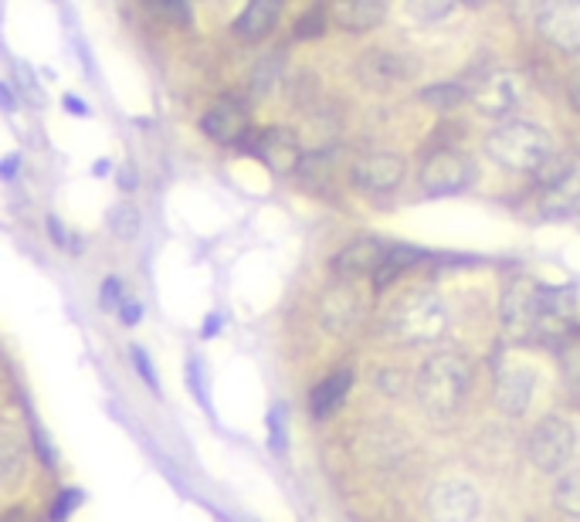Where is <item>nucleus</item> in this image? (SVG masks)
<instances>
[{
    "label": "nucleus",
    "mask_w": 580,
    "mask_h": 522,
    "mask_svg": "<svg viewBox=\"0 0 580 522\" xmlns=\"http://www.w3.org/2000/svg\"><path fill=\"white\" fill-rule=\"evenodd\" d=\"M526 98V79L520 72H506V68H496V72L483 76V82L472 85V102L479 106V113L492 116V119H506L513 116Z\"/></svg>",
    "instance_id": "6e6552de"
},
{
    "label": "nucleus",
    "mask_w": 580,
    "mask_h": 522,
    "mask_svg": "<svg viewBox=\"0 0 580 522\" xmlns=\"http://www.w3.org/2000/svg\"><path fill=\"white\" fill-rule=\"evenodd\" d=\"M449 329V309L434 292H407L387 316V333L401 343L425 346L441 339Z\"/></svg>",
    "instance_id": "7ed1b4c3"
},
{
    "label": "nucleus",
    "mask_w": 580,
    "mask_h": 522,
    "mask_svg": "<svg viewBox=\"0 0 580 522\" xmlns=\"http://www.w3.org/2000/svg\"><path fill=\"white\" fill-rule=\"evenodd\" d=\"M486 153L509 173H543L554 163L550 132L523 119L499 123L486 136Z\"/></svg>",
    "instance_id": "f03ea898"
},
{
    "label": "nucleus",
    "mask_w": 580,
    "mask_h": 522,
    "mask_svg": "<svg viewBox=\"0 0 580 522\" xmlns=\"http://www.w3.org/2000/svg\"><path fill=\"white\" fill-rule=\"evenodd\" d=\"M248 123H252V116H248L245 102L234 98V95H224V98L214 102L208 113H204L200 129H204V136H211L214 143H245L242 136H252Z\"/></svg>",
    "instance_id": "2eb2a0df"
},
{
    "label": "nucleus",
    "mask_w": 580,
    "mask_h": 522,
    "mask_svg": "<svg viewBox=\"0 0 580 522\" xmlns=\"http://www.w3.org/2000/svg\"><path fill=\"white\" fill-rule=\"evenodd\" d=\"M14 170H18V156L11 153V156L4 160V177H14Z\"/></svg>",
    "instance_id": "37998d69"
},
{
    "label": "nucleus",
    "mask_w": 580,
    "mask_h": 522,
    "mask_svg": "<svg viewBox=\"0 0 580 522\" xmlns=\"http://www.w3.org/2000/svg\"><path fill=\"white\" fill-rule=\"evenodd\" d=\"M404 8H407V14L425 21V24H434V21L449 18L455 11V4H449V0H407Z\"/></svg>",
    "instance_id": "c85d7f7f"
},
{
    "label": "nucleus",
    "mask_w": 580,
    "mask_h": 522,
    "mask_svg": "<svg viewBox=\"0 0 580 522\" xmlns=\"http://www.w3.org/2000/svg\"><path fill=\"white\" fill-rule=\"evenodd\" d=\"M218 329H221V320H218V316H211V320H208V329H204V336H214Z\"/></svg>",
    "instance_id": "c03bdc74"
},
{
    "label": "nucleus",
    "mask_w": 580,
    "mask_h": 522,
    "mask_svg": "<svg viewBox=\"0 0 580 522\" xmlns=\"http://www.w3.org/2000/svg\"><path fill=\"white\" fill-rule=\"evenodd\" d=\"M577 333V295L570 286H540V309H536V339L560 346Z\"/></svg>",
    "instance_id": "423d86ee"
},
{
    "label": "nucleus",
    "mask_w": 580,
    "mask_h": 522,
    "mask_svg": "<svg viewBox=\"0 0 580 522\" xmlns=\"http://www.w3.org/2000/svg\"><path fill=\"white\" fill-rule=\"evenodd\" d=\"M475 177H479V170H475V163L459 153V150H449L441 147L434 153L425 156L421 170H418V184L421 190L434 194V197H445V194H462L475 184Z\"/></svg>",
    "instance_id": "0eeeda50"
},
{
    "label": "nucleus",
    "mask_w": 580,
    "mask_h": 522,
    "mask_svg": "<svg viewBox=\"0 0 580 522\" xmlns=\"http://www.w3.org/2000/svg\"><path fill=\"white\" fill-rule=\"evenodd\" d=\"M279 21V4L271 0H252V4L234 18V34L245 42H262L265 34Z\"/></svg>",
    "instance_id": "412c9836"
},
{
    "label": "nucleus",
    "mask_w": 580,
    "mask_h": 522,
    "mask_svg": "<svg viewBox=\"0 0 580 522\" xmlns=\"http://www.w3.org/2000/svg\"><path fill=\"white\" fill-rule=\"evenodd\" d=\"M465 98H472V89H465V85H459V82H438V85L421 89V102H428V106L438 109V113L459 109Z\"/></svg>",
    "instance_id": "a878e982"
},
{
    "label": "nucleus",
    "mask_w": 580,
    "mask_h": 522,
    "mask_svg": "<svg viewBox=\"0 0 580 522\" xmlns=\"http://www.w3.org/2000/svg\"><path fill=\"white\" fill-rule=\"evenodd\" d=\"M418 58L404 55V51H391V48H370L363 51V58L357 61V79L370 89V92H391L404 82H411L418 76Z\"/></svg>",
    "instance_id": "1a4fd4ad"
},
{
    "label": "nucleus",
    "mask_w": 580,
    "mask_h": 522,
    "mask_svg": "<svg viewBox=\"0 0 580 522\" xmlns=\"http://www.w3.org/2000/svg\"><path fill=\"white\" fill-rule=\"evenodd\" d=\"M570 102H573V106L580 109V76H577V79L570 82Z\"/></svg>",
    "instance_id": "79ce46f5"
},
{
    "label": "nucleus",
    "mask_w": 580,
    "mask_h": 522,
    "mask_svg": "<svg viewBox=\"0 0 580 522\" xmlns=\"http://www.w3.org/2000/svg\"><path fill=\"white\" fill-rule=\"evenodd\" d=\"M536 31L554 48L577 55L580 51V4L577 0H554L536 11Z\"/></svg>",
    "instance_id": "ddd939ff"
},
{
    "label": "nucleus",
    "mask_w": 580,
    "mask_h": 522,
    "mask_svg": "<svg viewBox=\"0 0 580 522\" xmlns=\"http://www.w3.org/2000/svg\"><path fill=\"white\" fill-rule=\"evenodd\" d=\"M109 231L119 237V241H132L136 234H140V211L129 204V200H119L109 207V218H106Z\"/></svg>",
    "instance_id": "cd10ccee"
},
{
    "label": "nucleus",
    "mask_w": 580,
    "mask_h": 522,
    "mask_svg": "<svg viewBox=\"0 0 580 522\" xmlns=\"http://www.w3.org/2000/svg\"><path fill=\"white\" fill-rule=\"evenodd\" d=\"M554 506H557L564 515L580 519V468H570V472L560 475L557 489H554Z\"/></svg>",
    "instance_id": "bb28decb"
},
{
    "label": "nucleus",
    "mask_w": 580,
    "mask_h": 522,
    "mask_svg": "<svg viewBox=\"0 0 580 522\" xmlns=\"http://www.w3.org/2000/svg\"><path fill=\"white\" fill-rule=\"evenodd\" d=\"M187 384H194V391H197L200 404H208V387H204V373H200V363H197V360H194V363H187Z\"/></svg>",
    "instance_id": "e433bc0d"
},
{
    "label": "nucleus",
    "mask_w": 580,
    "mask_h": 522,
    "mask_svg": "<svg viewBox=\"0 0 580 522\" xmlns=\"http://www.w3.org/2000/svg\"><path fill=\"white\" fill-rule=\"evenodd\" d=\"M150 11H153L156 18H163V21H174L177 27H187V24L194 21L190 8H187V4H174V0H166V4H150Z\"/></svg>",
    "instance_id": "7c9ffc66"
},
{
    "label": "nucleus",
    "mask_w": 580,
    "mask_h": 522,
    "mask_svg": "<svg viewBox=\"0 0 580 522\" xmlns=\"http://www.w3.org/2000/svg\"><path fill=\"white\" fill-rule=\"evenodd\" d=\"M129 353H132V367L140 370V376L147 380V387H150V391H156V387H160V384H156V370H153V363H150L147 350H143V346H132Z\"/></svg>",
    "instance_id": "72a5a7b5"
},
{
    "label": "nucleus",
    "mask_w": 580,
    "mask_h": 522,
    "mask_svg": "<svg viewBox=\"0 0 580 522\" xmlns=\"http://www.w3.org/2000/svg\"><path fill=\"white\" fill-rule=\"evenodd\" d=\"M248 153H255L276 177H289V173H299L302 166V147L299 136L286 126H271L255 132V139H248Z\"/></svg>",
    "instance_id": "f8f14e48"
},
{
    "label": "nucleus",
    "mask_w": 580,
    "mask_h": 522,
    "mask_svg": "<svg viewBox=\"0 0 580 522\" xmlns=\"http://www.w3.org/2000/svg\"><path fill=\"white\" fill-rule=\"evenodd\" d=\"M119 320L126 323V326H136L143 320V305L140 302H132V299H126V305L119 309Z\"/></svg>",
    "instance_id": "4c0bfd02"
},
{
    "label": "nucleus",
    "mask_w": 580,
    "mask_h": 522,
    "mask_svg": "<svg viewBox=\"0 0 580 522\" xmlns=\"http://www.w3.org/2000/svg\"><path fill=\"white\" fill-rule=\"evenodd\" d=\"M136 184H140L136 170H132V166H123V170H119V187H123V190H132Z\"/></svg>",
    "instance_id": "a19ab883"
},
{
    "label": "nucleus",
    "mask_w": 580,
    "mask_h": 522,
    "mask_svg": "<svg viewBox=\"0 0 580 522\" xmlns=\"http://www.w3.org/2000/svg\"><path fill=\"white\" fill-rule=\"evenodd\" d=\"M24 472H27V441L21 438V431L4 425V431H0V482L14 489Z\"/></svg>",
    "instance_id": "aec40b11"
},
{
    "label": "nucleus",
    "mask_w": 580,
    "mask_h": 522,
    "mask_svg": "<svg viewBox=\"0 0 580 522\" xmlns=\"http://www.w3.org/2000/svg\"><path fill=\"white\" fill-rule=\"evenodd\" d=\"M536 387V373L526 363H499L496 367V404L509 417H523Z\"/></svg>",
    "instance_id": "dca6fc26"
},
{
    "label": "nucleus",
    "mask_w": 580,
    "mask_h": 522,
    "mask_svg": "<svg viewBox=\"0 0 580 522\" xmlns=\"http://www.w3.org/2000/svg\"><path fill=\"white\" fill-rule=\"evenodd\" d=\"M299 181L310 187V190H326L333 184V156L316 150V153H305L302 166H299Z\"/></svg>",
    "instance_id": "393cba45"
},
{
    "label": "nucleus",
    "mask_w": 580,
    "mask_h": 522,
    "mask_svg": "<svg viewBox=\"0 0 580 522\" xmlns=\"http://www.w3.org/2000/svg\"><path fill=\"white\" fill-rule=\"evenodd\" d=\"M404 181V160L397 153H367L353 163V184L367 194H387Z\"/></svg>",
    "instance_id": "f3484780"
},
{
    "label": "nucleus",
    "mask_w": 580,
    "mask_h": 522,
    "mask_svg": "<svg viewBox=\"0 0 580 522\" xmlns=\"http://www.w3.org/2000/svg\"><path fill=\"white\" fill-rule=\"evenodd\" d=\"M123 305H126V299H123V282L113 275V278H106V282H102V309H106V312H119Z\"/></svg>",
    "instance_id": "473e14b6"
},
{
    "label": "nucleus",
    "mask_w": 580,
    "mask_h": 522,
    "mask_svg": "<svg viewBox=\"0 0 580 522\" xmlns=\"http://www.w3.org/2000/svg\"><path fill=\"white\" fill-rule=\"evenodd\" d=\"M468 387H472V367L455 350L428 357L415 380L418 404L425 407L428 417H434V421H445V417L459 414V407L468 397Z\"/></svg>",
    "instance_id": "f257e3e1"
},
{
    "label": "nucleus",
    "mask_w": 580,
    "mask_h": 522,
    "mask_svg": "<svg viewBox=\"0 0 580 522\" xmlns=\"http://www.w3.org/2000/svg\"><path fill=\"white\" fill-rule=\"evenodd\" d=\"M76 506H82V489H61L55 506H51V522H65L68 515H72Z\"/></svg>",
    "instance_id": "2f4dec72"
},
{
    "label": "nucleus",
    "mask_w": 580,
    "mask_h": 522,
    "mask_svg": "<svg viewBox=\"0 0 580 522\" xmlns=\"http://www.w3.org/2000/svg\"><path fill=\"white\" fill-rule=\"evenodd\" d=\"M329 14L347 31H373L387 18V4L384 0H344V4H336Z\"/></svg>",
    "instance_id": "6ab92c4d"
},
{
    "label": "nucleus",
    "mask_w": 580,
    "mask_h": 522,
    "mask_svg": "<svg viewBox=\"0 0 580 522\" xmlns=\"http://www.w3.org/2000/svg\"><path fill=\"white\" fill-rule=\"evenodd\" d=\"M540 211L547 218L580 214V166H564L554 181L540 190Z\"/></svg>",
    "instance_id": "a211bd4d"
},
{
    "label": "nucleus",
    "mask_w": 580,
    "mask_h": 522,
    "mask_svg": "<svg viewBox=\"0 0 580 522\" xmlns=\"http://www.w3.org/2000/svg\"><path fill=\"white\" fill-rule=\"evenodd\" d=\"M0 522H34V512L24 509V506H18V509H8Z\"/></svg>",
    "instance_id": "58836bf2"
},
{
    "label": "nucleus",
    "mask_w": 580,
    "mask_h": 522,
    "mask_svg": "<svg viewBox=\"0 0 580 522\" xmlns=\"http://www.w3.org/2000/svg\"><path fill=\"white\" fill-rule=\"evenodd\" d=\"M425 258H428V255H425L421 248H415V245H391L384 268L373 275V286H378V292L387 289L394 278H401L404 271H411V268H415L418 262H425Z\"/></svg>",
    "instance_id": "5701e85b"
},
{
    "label": "nucleus",
    "mask_w": 580,
    "mask_h": 522,
    "mask_svg": "<svg viewBox=\"0 0 580 522\" xmlns=\"http://www.w3.org/2000/svg\"><path fill=\"white\" fill-rule=\"evenodd\" d=\"M363 312H367V299L357 289V282H336L323 292L320 299V320L323 329L333 336H347L350 329H357L363 323Z\"/></svg>",
    "instance_id": "9d476101"
},
{
    "label": "nucleus",
    "mask_w": 580,
    "mask_h": 522,
    "mask_svg": "<svg viewBox=\"0 0 580 522\" xmlns=\"http://www.w3.org/2000/svg\"><path fill=\"white\" fill-rule=\"evenodd\" d=\"M48 234H51V237L58 241V245H61V248H68V252H76V255H79V252L85 248V245H79V237H72V234H68V231L61 228V221H58L55 214L48 218Z\"/></svg>",
    "instance_id": "c9c22d12"
},
{
    "label": "nucleus",
    "mask_w": 580,
    "mask_h": 522,
    "mask_svg": "<svg viewBox=\"0 0 580 522\" xmlns=\"http://www.w3.org/2000/svg\"><path fill=\"white\" fill-rule=\"evenodd\" d=\"M536 309H540V286L526 275L509 278L502 289L499 316L502 333L513 343H533L536 339Z\"/></svg>",
    "instance_id": "39448f33"
},
{
    "label": "nucleus",
    "mask_w": 580,
    "mask_h": 522,
    "mask_svg": "<svg viewBox=\"0 0 580 522\" xmlns=\"http://www.w3.org/2000/svg\"><path fill=\"white\" fill-rule=\"evenodd\" d=\"M326 34V8H310L299 21H295V38L299 42H313Z\"/></svg>",
    "instance_id": "c756f323"
},
{
    "label": "nucleus",
    "mask_w": 580,
    "mask_h": 522,
    "mask_svg": "<svg viewBox=\"0 0 580 522\" xmlns=\"http://www.w3.org/2000/svg\"><path fill=\"white\" fill-rule=\"evenodd\" d=\"M557 357H560V373H564V391L570 404L580 407V329L560 346Z\"/></svg>",
    "instance_id": "b1692460"
},
{
    "label": "nucleus",
    "mask_w": 580,
    "mask_h": 522,
    "mask_svg": "<svg viewBox=\"0 0 580 522\" xmlns=\"http://www.w3.org/2000/svg\"><path fill=\"white\" fill-rule=\"evenodd\" d=\"M350 387H353V370H336V373H329V376L323 380V384L310 394V407H313V414H316V417L333 414L339 404L347 401Z\"/></svg>",
    "instance_id": "4be33fe9"
},
{
    "label": "nucleus",
    "mask_w": 580,
    "mask_h": 522,
    "mask_svg": "<svg viewBox=\"0 0 580 522\" xmlns=\"http://www.w3.org/2000/svg\"><path fill=\"white\" fill-rule=\"evenodd\" d=\"M391 245L381 237H357L350 245H344L333 258V275L339 282H357V278L378 275L387 262Z\"/></svg>",
    "instance_id": "4468645a"
},
{
    "label": "nucleus",
    "mask_w": 580,
    "mask_h": 522,
    "mask_svg": "<svg viewBox=\"0 0 580 522\" xmlns=\"http://www.w3.org/2000/svg\"><path fill=\"white\" fill-rule=\"evenodd\" d=\"M425 509L431 522H475V515H479V492L462 478H449L431 485Z\"/></svg>",
    "instance_id": "9b49d317"
},
{
    "label": "nucleus",
    "mask_w": 580,
    "mask_h": 522,
    "mask_svg": "<svg viewBox=\"0 0 580 522\" xmlns=\"http://www.w3.org/2000/svg\"><path fill=\"white\" fill-rule=\"evenodd\" d=\"M268 431H271V448L276 451H286V414H282V407H276L268 414Z\"/></svg>",
    "instance_id": "f704fd0d"
},
{
    "label": "nucleus",
    "mask_w": 580,
    "mask_h": 522,
    "mask_svg": "<svg viewBox=\"0 0 580 522\" xmlns=\"http://www.w3.org/2000/svg\"><path fill=\"white\" fill-rule=\"evenodd\" d=\"M530 462L543 472V475H560L567 472V465L573 462L577 451V431L564 417L550 414L533 428L530 434Z\"/></svg>",
    "instance_id": "20e7f679"
},
{
    "label": "nucleus",
    "mask_w": 580,
    "mask_h": 522,
    "mask_svg": "<svg viewBox=\"0 0 580 522\" xmlns=\"http://www.w3.org/2000/svg\"><path fill=\"white\" fill-rule=\"evenodd\" d=\"M61 102H65V106H68V113H72V116H89V106H85L82 98H76V95H65Z\"/></svg>",
    "instance_id": "ea45409f"
}]
</instances>
